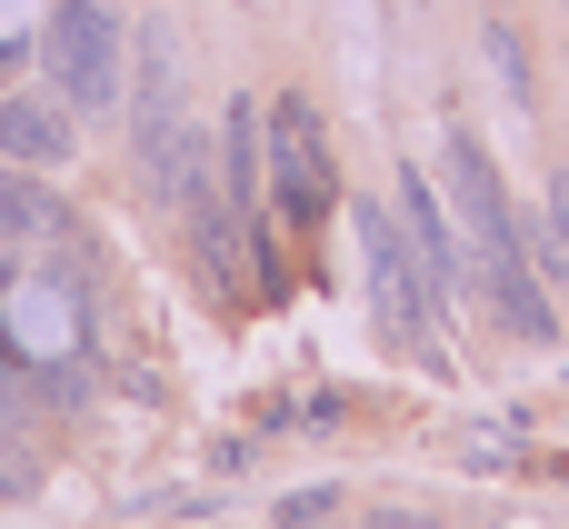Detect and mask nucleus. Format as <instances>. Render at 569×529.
Here are the masks:
<instances>
[{
	"mask_svg": "<svg viewBox=\"0 0 569 529\" xmlns=\"http://www.w3.org/2000/svg\"><path fill=\"white\" fill-rule=\"evenodd\" d=\"M360 260H370V300H380V330L400 340V350H430L440 340V280L420 270V250H410V230L390 220V210H360Z\"/></svg>",
	"mask_w": 569,
	"mask_h": 529,
	"instance_id": "obj_1",
	"label": "nucleus"
},
{
	"mask_svg": "<svg viewBox=\"0 0 569 529\" xmlns=\"http://www.w3.org/2000/svg\"><path fill=\"white\" fill-rule=\"evenodd\" d=\"M40 50H50V80H60L70 110H110V100H120V60H130L120 0H60Z\"/></svg>",
	"mask_w": 569,
	"mask_h": 529,
	"instance_id": "obj_2",
	"label": "nucleus"
},
{
	"mask_svg": "<svg viewBox=\"0 0 569 529\" xmlns=\"http://www.w3.org/2000/svg\"><path fill=\"white\" fill-rule=\"evenodd\" d=\"M450 190H460V220H470L480 260H500V250H530V240H520V220H510V190H500V170H490V150H480L470 130L450 140Z\"/></svg>",
	"mask_w": 569,
	"mask_h": 529,
	"instance_id": "obj_3",
	"label": "nucleus"
},
{
	"mask_svg": "<svg viewBox=\"0 0 569 529\" xmlns=\"http://www.w3.org/2000/svg\"><path fill=\"white\" fill-rule=\"evenodd\" d=\"M270 140H280V150H270V170H280V200L310 220V210L330 200V150H320V120H310V100H280V110H270Z\"/></svg>",
	"mask_w": 569,
	"mask_h": 529,
	"instance_id": "obj_4",
	"label": "nucleus"
},
{
	"mask_svg": "<svg viewBox=\"0 0 569 529\" xmlns=\"http://www.w3.org/2000/svg\"><path fill=\"white\" fill-rule=\"evenodd\" d=\"M400 230H410V250H420V270L450 290V210H440V190L420 180V170H400Z\"/></svg>",
	"mask_w": 569,
	"mask_h": 529,
	"instance_id": "obj_5",
	"label": "nucleus"
},
{
	"mask_svg": "<svg viewBox=\"0 0 569 529\" xmlns=\"http://www.w3.org/2000/svg\"><path fill=\"white\" fill-rule=\"evenodd\" d=\"M0 150H20L30 170L70 150V110L60 100H0Z\"/></svg>",
	"mask_w": 569,
	"mask_h": 529,
	"instance_id": "obj_6",
	"label": "nucleus"
},
{
	"mask_svg": "<svg viewBox=\"0 0 569 529\" xmlns=\"http://www.w3.org/2000/svg\"><path fill=\"white\" fill-rule=\"evenodd\" d=\"M220 170H230V200L260 190V100H230V130H220Z\"/></svg>",
	"mask_w": 569,
	"mask_h": 529,
	"instance_id": "obj_7",
	"label": "nucleus"
},
{
	"mask_svg": "<svg viewBox=\"0 0 569 529\" xmlns=\"http://www.w3.org/2000/svg\"><path fill=\"white\" fill-rule=\"evenodd\" d=\"M0 230H60V210H50L30 180H10V170H0Z\"/></svg>",
	"mask_w": 569,
	"mask_h": 529,
	"instance_id": "obj_8",
	"label": "nucleus"
},
{
	"mask_svg": "<svg viewBox=\"0 0 569 529\" xmlns=\"http://www.w3.org/2000/svg\"><path fill=\"white\" fill-rule=\"evenodd\" d=\"M550 250H560V270H569V170L550 180Z\"/></svg>",
	"mask_w": 569,
	"mask_h": 529,
	"instance_id": "obj_9",
	"label": "nucleus"
},
{
	"mask_svg": "<svg viewBox=\"0 0 569 529\" xmlns=\"http://www.w3.org/2000/svg\"><path fill=\"white\" fill-rule=\"evenodd\" d=\"M380 529H430V520H400V510H390V520H380Z\"/></svg>",
	"mask_w": 569,
	"mask_h": 529,
	"instance_id": "obj_10",
	"label": "nucleus"
},
{
	"mask_svg": "<svg viewBox=\"0 0 569 529\" xmlns=\"http://www.w3.org/2000/svg\"><path fill=\"white\" fill-rule=\"evenodd\" d=\"M0 420H10V380H0Z\"/></svg>",
	"mask_w": 569,
	"mask_h": 529,
	"instance_id": "obj_11",
	"label": "nucleus"
}]
</instances>
